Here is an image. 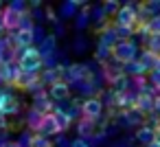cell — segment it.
<instances>
[{
  "label": "cell",
  "mask_w": 160,
  "mask_h": 147,
  "mask_svg": "<svg viewBox=\"0 0 160 147\" xmlns=\"http://www.w3.org/2000/svg\"><path fill=\"white\" fill-rule=\"evenodd\" d=\"M18 66H20V70L27 73V75H38V73L42 70V66H44V59H42L40 48H35V46L24 48V51L18 55Z\"/></svg>",
  "instance_id": "6da1fadb"
},
{
  "label": "cell",
  "mask_w": 160,
  "mask_h": 147,
  "mask_svg": "<svg viewBox=\"0 0 160 147\" xmlns=\"http://www.w3.org/2000/svg\"><path fill=\"white\" fill-rule=\"evenodd\" d=\"M134 59H138V44L134 40H118L116 46L112 48V62H116L118 66H125Z\"/></svg>",
  "instance_id": "7a4b0ae2"
},
{
  "label": "cell",
  "mask_w": 160,
  "mask_h": 147,
  "mask_svg": "<svg viewBox=\"0 0 160 147\" xmlns=\"http://www.w3.org/2000/svg\"><path fill=\"white\" fill-rule=\"evenodd\" d=\"M138 9H140L138 3H125V5H121L118 13L114 16V24L116 27L136 29V24H138Z\"/></svg>",
  "instance_id": "3957f363"
},
{
  "label": "cell",
  "mask_w": 160,
  "mask_h": 147,
  "mask_svg": "<svg viewBox=\"0 0 160 147\" xmlns=\"http://www.w3.org/2000/svg\"><path fill=\"white\" fill-rule=\"evenodd\" d=\"M103 110H105V105H103L101 97H88V99L81 103V116H83V119H90V121H94V123L103 116Z\"/></svg>",
  "instance_id": "277c9868"
},
{
  "label": "cell",
  "mask_w": 160,
  "mask_h": 147,
  "mask_svg": "<svg viewBox=\"0 0 160 147\" xmlns=\"http://www.w3.org/2000/svg\"><path fill=\"white\" fill-rule=\"evenodd\" d=\"M35 134H38V136H46V138H51V136H59V134H62V127H59V123H57V119H55L53 112L42 116V121H40Z\"/></svg>",
  "instance_id": "5b68a950"
},
{
  "label": "cell",
  "mask_w": 160,
  "mask_h": 147,
  "mask_svg": "<svg viewBox=\"0 0 160 147\" xmlns=\"http://www.w3.org/2000/svg\"><path fill=\"white\" fill-rule=\"evenodd\" d=\"M33 42H35V38H33V29L29 31V29H18L13 35H11V44H16L13 46V51H24V48H31L33 46Z\"/></svg>",
  "instance_id": "8992f818"
},
{
  "label": "cell",
  "mask_w": 160,
  "mask_h": 147,
  "mask_svg": "<svg viewBox=\"0 0 160 147\" xmlns=\"http://www.w3.org/2000/svg\"><path fill=\"white\" fill-rule=\"evenodd\" d=\"M22 18H24V13H20V11H13V9H5L2 11V18H0V22H2V27H5V31H18L20 29V22H22Z\"/></svg>",
  "instance_id": "52a82bcc"
},
{
  "label": "cell",
  "mask_w": 160,
  "mask_h": 147,
  "mask_svg": "<svg viewBox=\"0 0 160 147\" xmlns=\"http://www.w3.org/2000/svg\"><path fill=\"white\" fill-rule=\"evenodd\" d=\"M13 86L20 88V90H38V88H42V77H38V75H27V73L20 70V75H18V79H16Z\"/></svg>",
  "instance_id": "ba28073f"
},
{
  "label": "cell",
  "mask_w": 160,
  "mask_h": 147,
  "mask_svg": "<svg viewBox=\"0 0 160 147\" xmlns=\"http://www.w3.org/2000/svg\"><path fill=\"white\" fill-rule=\"evenodd\" d=\"M48 97L53 101H68L70 99V84L68 81H57L48 86Z\"/></svg>",
  "instance_id": "9c48e42d"
},
{
  "label": "cell",
  "mask_w": 160,
  "mask_h": 147,
  "mask_svg": "<svg viewBox=\"0 0 160 147\" xmlns=\"http://www.w3.org/2000/svg\"><path fill=\"white\" fill-rule=\"evenodd\" d=\"M77 132L81 134L79 138H83V140H86V138H94V136H97V123L81 116L79 123H77Z\"/></svg>",
  "instance_id": "30bf717a"
},
{
  "label": "cell",
  "mask_w": 160,
  "mask_h": 147,
  "mask_svg": "<svg viewBox=\"0 0 160 147\" xmlns=\"http://www.w3.org/2000/svg\"><path fill=\"white\" fill-rule=\"evenodd\" d=\"M123 73H125L129 79H138V77H147V75H149V73H147V68H145L138 59H134V62L125 64V66H123Z\"/></svg>",
  "instance_id": "8fae6325"
},
{
  "label": "cell",
  "mask_w": 160,
  "mask_h": 147,
  "mask_svg": "<svg viewBox=\"0 0 160 147\" xmlns=\"http://www.w3.org/2000/svg\"><path fill=\"white\" fill-rule=\"evenodd\" d=\"M140 145H145V147H149L153 140H156V129L153 127H149V125H140L138 129H136V136H134Z\"/></svg>",
  "instance_id": "7c38bea8"
},
{
  "label": "cell",
  "mask_w": 160,
  "mask_h": 147,
  "mask_svg": "<svg viewBox=\"0 0 160 147\" xmlns=\"http://www.w3.org/2000/svg\"><path fill=\"white\" fill-rule=\"evenodd\" d=\"M0 110H2V114H5V116L18 114V112H20V101H18V99H16L11 92H7V97H5L2 105H0Z\"/></svg>",
  "instance_id": "4fadbf2b"
},
{
  "label": "cell",
  "mask_w": 160,
  "mask_h": 147,
  "mask_svg": "<svg viewBox=\"0 0 160 147\" xmlns=\"http://www.w3.org/2000/svg\"><path fill=\"white\" fill-rule=\"evenodd\" d=\"M138 62L147 68V73H151L156 66H158V62H160V57L156 55V53H151V51H147V48H142V53L138 55Z\"/></svg>",
  "instance_id": "5bb4252c"
},
{
  "label": "cell",
  "mask_w": 160,
  "mask_h": 147,
  "mask_svg": "<svg viewBox=\"0 0 160 147\" xmlns=\"http://www.w3.org/2000/svg\"><path fill=\"white\" fill-rule=\"evenodd\" d=\"M46 94H48V92H42V90H40V92L35 94V99H33V110L40 112V114H51V103H48Z\"/></svg>",
  "instance_id": "9a60e30c"
},
{
  "label": "cell",
  "mask_w": 160,
  "mask_h": 147,
  "mask_svg": "<svg viewBox=\"0 0 160 147\" xmlns=\"http://www.w3.org/2000/svg\"><path fill=\"white\" fill-rule=\"evenodd\" d=\"M153 99H156V97L138 94V99H136V110H138L142 116H149V114L153 112Z\"/></svg>",
  "instance_id": "2e32d148"
},
{
  "label": "cell",
  "mask_w": 160,
  "mask_h": 147,
  "mask_svg": "<svg viewBox=\"0 0 160 147\" xmlns=\"http://www.w3.org/2000/svg\"><path fill=\"white\" fill-rule=\"evenodd\" d=\"M55 44H57V38L55 35H48V38H44L42 40V59L44 57H48V55H55Z\"/></svg>",
  "instance_id": "e0dca14e"
},
{
  "label": "cell",
  "mask_w": 160,
  "mask_h": 147,
  "mask_svg": "<svg viewBox=\"0 0 160 147\" xmlns=\"http://www.w3.org/2000/svg\"><path fill=\"white\" fill-rule=\"evenodd\" d=\"M79 7H81V3H77V0H68V3H64L62 5V18H72Z\"/></svg>",
  "instance_id": "ac0fdd59"
},
{
  "label": "cell",
  "mask_w": 160,
  "mask_h": 147,
  "mask_svg": "<svg viewBox=\"0 0 160 147\" xmlns=\"http://www.w3.org/2000/svg\"><path fill=\"white\" fill-rule=\"evenodd\" d=\"M90 20H92V18H90V11H79V13H77V20H75V29H77V31L86 29V27L90 24Z\"/></svg>",
  "instance_id": "d6986e66"
},
{
  "label": "cell",
  "mask_w": 160,
  "mask_h": 147,
  "mask_svg": "<svg viewBox=\"0 0 160 147\" xmlns=\"http://www.w3.org/2000/svg\"><path fill=\"white\" fill-rule=\"evenodd\" d=\"M53 114H55V119H57V123H59L62 132H64V129H68V125H70V121H72V119L68 116V112H66V110H55Z\"/></svg>",
  "instance_id": "ffe728a7"
},
{
  "label": "cell",
  "mask_w": 160,
  "mask_h": 147,
  "mask_svg": "<svg viewBox=\"0 0 160 147\" xmlns=\"http://www.w3.org/2000/svg\"><path fill=\"white\" fill-rule=\"evenodd\" d=\"M145 48L151 51V53H156V55L160 57V35H151V38L145 42Z\"/></svg>",
  "instance_id": "44dd1931"
},
{
  "label": "cell",
  "mask_w": 160,
  "mask_h": 147,
  "mask_svg": "<svg viewBox=\"0 0 160 147\" xmlns=\"http://www.w3.org/2000/svg\"><path fill=\"white\" fill-rule=\"evenodd\" d=\"M101 7H103V11H105V16H108V18H110V16H116V13H118V9H121V5L116 3V0H108V3H103Z\"/></svg>",
  "instance_id": "7402d4cb"
},
{
  "label": "cell",
  "mask_w": 160,
  "mask_h": 147,
  "mask_svg": "<svg viewBox=\"0 0 160 147\" xmlns=\"http://www.w3.org/2000/svg\"><path fill=\"white\" fill-rule=\"evenodd\" d=\"M114 31H116L118 40H132V35L136 33V29H127V27H116V24H114Z\"/></svg>",
  "instance_id": "603a6c76"
},
{
  "label": "cell",
  "mask_w": 160,
  "mask_h": 147,
  "mask_svg": "<svg viewBox=\"0 0 160 147\" xmlns=\"http://www.w3.org/2000/svg\"><path fill=\"white\" fill-rule=\"evenodd\" d=\"M31 147H55V145L51 143V138H46V136H38V134H33V140H31Z\"/></svg>",
  "instance_id": "cb8c5ba5"
},
{
  "label": "cell",
  "mask_w": 160,
  "mask_h": 147,
  "mask_svg": "<svg viewBox=\"0 0 160 147\" xmlns=\"http://www.w3.org/2000/svg\"><path fill=\"white\" fill-rule=\"evenodd\" d=\"M147 81H149V84H151V86L160 92V70H158V68H153V70L147 75Z\"/></svg>",
  "instance_id": "d4e9b609"
},
{
  "label": "cell",
  "mask_w": 160,
  "mask_h": 147,
  "mask_svg": "<svg viewBox=\"0 0 160 147\" xmlns=\"http://www.w3.org/2000/svg\"><path fill=\"white\" fill-rule=\"evenodd\" d=\"M147 27H149L151 35H160V16H158V18H153V20H149V22H147Z\"/></svg>",
  "instance_id": "484cf974"
},
{
  "label": "cell",
  "mask_w": 160,
  "mask_h": 147,
  "mask_svg": "<svg viewBox=\"0 0 160 147\" xmlns=\"http://www.w3.org/2000/svg\"><path fill=\"white\" fill-rule=\"evenodd\" d=\"M7 7H9V9H13V11H20V13H27V7H29V5H27V3H20V0H16V3H9Z\"/></svg>",
  "instance_id": "4316f807"
},
{
  "label": "cell",
  "mask_w": 160,
  "mask_h": 147,
  "mask_svg": "<svg viewBox=\"0 0 160 147\" xmlns=\"http://www.w3.org/2000/svg\"><path fill=\"white\" fill-rule=\"evenodd\" d=\"M70 147H92L88 140H83V138H75L72 143H70Z\"/></svg>",
  "instance_id": "83f0119b"
},
{
  "label": "cell",
  "mask_w": 160,
  "mask_h": 147,
  "mask_svg": "<svg viewBox=\"0 0 160 147\" xmlns=\"http://www.w3.org/2000/svg\"><path fill=\"white\" fill-rule=\"evenodd\" d=\"M153 114H156V116L160 119V94H158V97L153 99Z\"/></svg>",
  "instance_id": "f1b7e54d"
},
{
  "label": "cell",
  "mask_w": 160,
  "mask_h": 147,
  "mask_svg": "<svg viewBox=\"0 0 160 147\" xmlns=\"http://www.w3.org/2000/svg\"><path fill=\"white\" fill-rule=\"evenodd\" d=\"M75 51H77V53L86 51V42H83V40H77V42H75Z\"/></svg>",
  "instance_id": "f546056e"
},
{
  "label": "cell",
  "mask_w": 160,
  "mask_h": 147,
  "mask_svg": "<svg viewBox=\"0 0 160 147\" xmlns=\"http://www.w3.org/2000/svg\"><path fill=\"white\" fill-rule=\"evenodd\" d=\"M46 20H51V22H55V20H57V16H55V13H53V11L48 9V11H46Z\"/></svg>",
  "instance_id": "4dcf8cb0"
},
{
  "label": "cell",
  "mask_w": 160,
  "mask_h": 147,
  "mask_svg": "<svg viewBox=\"0 0 160 147\" xmlns=\"http://www.w3.org/2000/svg\"><path fill=\"white\" fill-rule=\"evenodd\" d=\"M2 147H20V145H18V140H5Z\"/></svg>",
  "instance_id": "1f68e13d"
},
{
  "label": "cell",
  "mask_w": 160,
  "mask_h": 147,
  "mask_svg": "<svg viewBox=\"0 0 160 147\" xmlns=\"http://www.w3.org/2000/svg\"><path fill=\"white\" fill-rule=\"evenodd\" d=\"M55 29H57V31H55V38H57V35H64V27H62V24H57Z\"/></svg>",
  "instance_id": "d6a6232c"
},
{
  "label": "cell",
  "mask_w": 160,
  "mask_h": 147,
  "mask_svg": "<svg viewBox=\"0 0 160 147\" xmlns=\"http://www.w3.org/2000/svg\"><path fill=\"white\" fill-rule=\"evenodd\" d=\"M5 97H7V90H2V88H0V105H2V101H5Z\"/></svg>",
  "instance_id": "836d02e7"
},
{
  "label": "cell",
  "mask_w": 160,
  "mask_h": 147,
  "mask_svg": "<svg viewBox=\"0 0 160 147\" xmlns=\"http://www.w3.org/2000/svg\"><path fill=\"white\" fill-rule=\"evenodd\" d=\"M153 143H158V145H160V127L156 129V140H153Z\"/></svg>",
  "instance_id": "e575fe53"
},
{
  "label": "cell",
  "mask_w": 160,
  "mask_h": 147,
  "mask_svg": "<svg viewBox=\"0 0 160 147\" xmlns=\"http://www.w3.org/2000/svg\"><path fill=\"white\" fill-rule=\"evenodd\" d=\"M5 62H7V59H5V53H2V51H0V66H2Z\"/></svg>",
  "instance_id": "d590c367"
},
{
  "label": "cell",
  "mask_w": 160,
  "mask_h": 147,
  "mask_svg": "<svg viewBox=\"0 0 160 147\" xmlns=\"http://www.w3.org/2000/svg\"><path fill=\"white\" fill-rule=\"evenodd\" d=\"M2 33H5V27H2V22H0V38H2Z\"/></svg>",
  "instance_id": "8d00e7d4"
},
{
  "label": "cell",
  "mask_w": 160,
  "mask_h": 147,
  "mask_svg": "<svg viewBox=\"0 0 160 147\" xmlns=\"http://www.w3.org/2000/svg\"><path fill=\"white\" fill-rule=\"evenodd\" d=\"M2 119H7V116H5V114H2V110H0V121H2Z\"/></svg>",
  "instance_id": "74e56055"
},
{
  "label": "cell",
  "mask_w": 160,
  "mask_h": 147,
  "mask_svg": "<svg viewBox=\"0 0 160 147\" xmlns=\"http://www.w3.org/2000/svg\"><path fill=\"white\" fill-rule=\"evenodd\" d=\"M149 147H160V145H158V143H151V145H149Z\"/></svg>",
  "instance_id": "f35d334b"
}]
</instances>
